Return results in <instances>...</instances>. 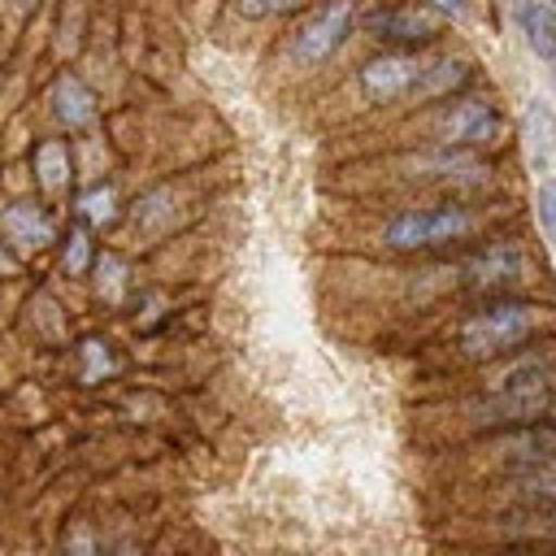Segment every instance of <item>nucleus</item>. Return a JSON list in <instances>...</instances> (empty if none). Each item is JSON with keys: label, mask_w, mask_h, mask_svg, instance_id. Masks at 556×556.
<instances>
[{"label": "nucleus", "mask_w": 556, "mask_h": 556, "mask_svg": "<svg viewBox=\"0 0 556 556\" xmlns=\"http://www.w3.org/2000/svg\"><path fill=\"white\" fill-rule=\"evenodd\" d=\"M543 308L539 304H526V300H491L482 308H473L460 330H456V343L465 356L473 361H486V356H500L517 343H526L539 326H543Z\"/></svg>", "instance_id": "nucleus-1"}, {"label": "nucleus", "mask_w": 556, "mask_h": 556, "mask_svg": "<svg viewBox=\"0 0 556 556\" xmlns=\"http://www.w3.org/2000/svg\"><path fill=\"white\" fill-rule=\"evenodd\" d=\"M473 213L469 208H408L400 217H391L382 226V243L395 252H417V248H434V243H456L465 235H473Z\"/></svg>", "instance_id": "nucleus-2"}, {"label": "nucleus", "mask_w": 556, "mask_h": 556, "mask_svg": "<svg viewBox=\"0 0 556 556\" xmlns=\"http://www.w3.org/2000/svg\"><path fill=\"white\" fill-rule=\"evenodd\" d=\"M526 274H530V256L517 243H486L460 265V282L469 291H500V287L521 282Z\"/></svg>", "instance_id": "nucleus-3"}, {"label": "nucleus", "mask_w": 556, "mask_h": 556, "mask_svg": "<svg viewBox=\"0 0 556 556\" xmlns=\"http://www.w3.org/2000/svg\"><path fill=\"white\" fill-rule=\"evenodd\" d=\"M348 26H352V0H330V4H321V9L295 30V39H291L295 61H304V65L326 61V56L343 43Z\"/></svg>", "instance_id": "nucleus-4"}, {"label": "nucleus", "mask_w": 556, "mask_h": 556, "mask_svg": "<svg viewBox=\"0 0 556 556\" xmlns=\"http://www.w3.org/2000/svg\"><path fill=\"white\" fill-rule=\"evenodd\" d=\"M530 391H556V356L552 352H521L500 374H491L486 395H530Z\"/></svg>", "instance_id": "nucleus-5"}, {"label": "nucleus", "mask_w": 556, "mask_h": 556, "mask_svg": "<svg viewBox=\"0 0 556 556\" xmlns=\"http://www.w3.org/2000/svg\"><path fill=\"white\" fill-rule=\"evenodd\" d=\"M443 26V17L426 4H400V9H374L365 17V30L378 35V39H391V43H421V39H434Z\"/></svg>", "instance_id": "nucleus-6"}, {"label": "nucleus", "mask_w": 556, "mask_h": 556, "mask_svg": "<svg viewBox=\"0 0 556 556\" xmlns=\"http://www.w3.org/2000/svg\"><path fill=\"white\" fill-rule=\"evenodd\" d=\"M417 78H421V61L417 56L382 52L361 70V91L369 100H400V96H408L417 87Z\"/></svg>", "instance_id": "nucleus-7"}, {"label": "nucleus", "mask_w": 556, "mask_h": 556, "mask_svg": "<svg viewBox=\"0 0 556 556\" xmlns=\"http://www.w3.org/2000/svg\"><path fill=\"white\" fill-rule=\"evenodd\" d=\"M439 135L443 143H460V148H473V143H486L500 135V117H495V104L486 100H460L452 104L443 117H439Z\"/></svg>", "instance_id": "nucleus-8"}, {"label": "nucleus", "mask_w": 556, "mask_h": 556, "mask_svg": "<svg viewBox=\"0 0 556 556\" xmlns=\"http://www.w3.org/2000/svg\"><path fill=\"white\" fill-rule=\"evenodd\" d=\"M495 452L508 469H526V465H539L547 456H556V426H513L495 439Z\"/></svg>", "instance_id": "nucleus-9"}, {"label": "nucleus", "mask_w": 556, "mask_h": 556, "mask_svg": "<svg viewBox=\"0 0 556 556\" xmlns=\"http://www.w3.org/2000/svg\"><path fill=\"white\" fill-rule=\"evenodd\" d=\"M521 135H526V161L534 174L556 169V109L547 100H530L526 117H521Z\"/></svg>", "instance_id": "nucleus-10"}, {"label": "nucleus", "mask_w": 556, "mask_h": 556, "mask_svg": "<svg viewBox=\"0 0 556 556\" xmlns=\"http://www.w3.org/2000/svg\"><path fill=\"white\" fill-rule=\"evenodd\" d=\"M508 491L521 504L556 508V456H547L539 465H526V469H508Z\"/></svg>", "instance_id": "nucleus-11"}, {"label": "nucleus", "mask_w": 556, "mask_h": 556, "mask_svg": "<svg viewBox=\"0 0 556 556\" xmlns=\"http://www.w3.org/2000/svg\"><path fill=\"white\" fill-rule=\"evenodd\" d=\"M517 26L534 56L552 61L556 52V9L547 0H517Z\"/></svg>", "instance_id": "nucleus-12"}, {"label": "nucleus", "mask_w": 556, "mask_h": 556, "mask_svg": "<svg viewBox=\"0 0 556 556\" xmlns=\"http://www.w3.org/2000/svg\"><path fill=\"white\" fill-rule=\"evenodd\" d=\"M413 169H417V174H434V178H452V182H460V178H486V165H482L473 152H465V148L426 152V156L413 161Z\"/></svg>", "instance_id": "nucleus-13"}, {"label": "nucleus", "mask_w": 556, "mask_h": 556, "mask_svg": "<svg viewBox=\"0 0 556 556\" xmlns=\"http://www.w3.org/2000/svg\"><path fill=\"white\" fill-rule=\"evenodd\" d=\"M52 104H56V117H61L70 130H83V126L96 122V100H91V91H87L74 74L56 78V87H52Z\"/></svg>", "instance_id": "nucleus-14"}, {"label": "nucleus", "mask_w": 556, "mask_h": 556, "mask_svg": "<svg viewBox=\"0 0 556 556\" xmlns=\"http://www.w3.org/2000/svg\"><path fill=\"white\" fill-rule=\"evenodd\" d=\"M0 226H4V235H9L13 243H35V248L52 243V222H48L35 204H13V208H4V213H0Z\"/></svg>", "instance_id": "nucleus-15"}, {"label": "nucleus", "mask_w": 556, "mask_h": 556, "mask_svg": "<svg viewBox=\"0 0 556 556\" xmlns=\"http://www.w3.org/2000/svg\"><path fill=\"white\" fill-rule=\"evenodd\" d=\"M469 78V65L465 61H430V65H421V78H417V87H413V96H421V100H434V96H447L452 87H460Z\"/></svg>", "instance_id": "nucleus-16"}, {"label": "nucleus", "mask_w": 556, "mask_h": 556, "mask_svg": "<svg viewBox=\"0 0 556 556\" xmlns=\"http://www.w3.org/2000/svg\"><path fill=\"white\" fill-rule=\"evenodd\" d=\"M35 174H39L43 191H61L70 178V148L61 139H43L35 148Z\"/></svg>", "instance_id": "nucleus-17"}, {"label": "nucleus", "mask_w": 556, "mask_h": 556, "mask_svg": "<svg viewBox=\"0 0 556 556\" xmlns=\"http://www.w3.org/2000/svg\"><path fill=\"white\" fill-rule=\"evenodd\" d=\"M78 213H83V222H91V226H109V222L117 217V195H113V187H91V191H83V195H78Z\"/></svg>", "instance_id": "nucleus-18"}, {"label": "nucleus", "mask_w": 556, "mask_h": 556, "mask_svg": "<svg viewBox=\"0 0 556 556\" xmlns=\"http://www.w3.org/2000/svg\"><path fill=\"white\" fill-rule=\"evenodd\" d=\"M96 291H100L109 304H117L122 291H126V269H122V261H117L113 252H104V256L96 261Z\"/></svg>", "instance_id": "nucleus-19"}, {"label": "nucleus", "mask_w": 556, "mask_h": 556, "mask_svg": "<svg viewBox=\"0 0 556 556\" xmlns=\"http://www.w3.org/2000/svg\"><path fill=\"white\" fill-rule=\"evenodd\" d=\"M109 369H113V352H109V343L87 339V343H83V382H100Z\"/></svg>", "instance_id": "nucleus-20"}, {"label": "nucleus", "mask_w": 556, "mask_h": 556, "mask_svg": "<svg viewBox=\"0 0 556 556\" xmlns=\"http://www.w3.org/2000/svg\"><path fill=\"white\" fill-rule=\"evenodd\" d=\"M534 208H539V226L547 235V243L556 248V178H543L539 182V195H534Z\"/></svg>", "instance_id": "nucleus-21"}, {"label": "nucleus", "mask_w": 556, "mask_h": 556, "mask_svg": "<svg viewBox=\"0 0 556 556\" xmlns=\"http://www.w3.org/2000/svg\"><path fill=\"white\" fill-rule=\"evenodd\" d=\"M91 265V243H87V230H70V243H65V269L70 274H83Z\"/></svg>", "instance_id": "nucleus-22"}, {"label": "nucleus", "mask_w": 556, "mask_h": 556, "mask_svg": "<svg viewBox=\"0 0 556 556\" xmlns=\"http://www.w3.org/2000/svg\"><path fill=\"white\" fill-rule=\"evenodd\" d=\"M65 556H104V547H100V539H96L91 526H74L65 534Z\"/></svg>", "instance_id": "nucleus-23"}, {"label": "nucleus", "mask_w": 556, "mask_h": 556, "mask_svg": "<svg viewBox=\"0 0 556 556\" xmlns=\"http://www.w3.org/2000/svg\"><path fill=\"white\" fill-rule=\"evenodd\" d=\"M291 0H235V9L243 13V17H269V13H278V9H287Z\"/></svg>", "instance_id": "nucleus-24"}, {"label": "nucleus", "mask_w": 556, "mask_h": 556, "mask_svg": "<svg viewBox=\"0 0 556 556\" xmlns=\"http://www.w3.org/2000/svg\"><path fill=\"white\" fill-rule=\"evenodd\" d=\"M426 9H434L439 17H465V0H426Z\"/></svg>", "instance_id": "nucleus-25"}, {"label": "nucleus", "mask_w": 556, "mask_h": 556, "mask_svg": "<svg viewBox=\"0 0 556 556\" xmlns=\"http://www.w3.org/2000/svg\"><path fill=\"white\" fill-rule=\"evenodd\" d=\"M547 74H552V83H556V52H552V61H547Z\"/></svg>", "instance_id": "nucleus-26"}, {"label": "nucleus", "mask_w": 556, "mask_h": 556, "mask_svg": "<svg viewBox=\"0 0 556 556\" xmlns=\"http://www.w3.org/2000/svg\"><path fill=\"white\" fill-rule=\"evenodd\" d=\"M547 534H556V513H552V526H547Z\"/></svg>", "instance_id": "nucleus-27"}, {"label": "nucleus", "mask_w": 556, "mask_h": 556, "mask_svg": "<svg viewBox=\"0 0 556 556\" xmlns=\"http://www.w3.org/2000/svg\"><path fill=\"white\" fill-rule=\"evenodd\" d=\"M547 4H552V9H556V0H547Z\"/></svg>", "instance_id": "nucleus-28"}]
</instances>
